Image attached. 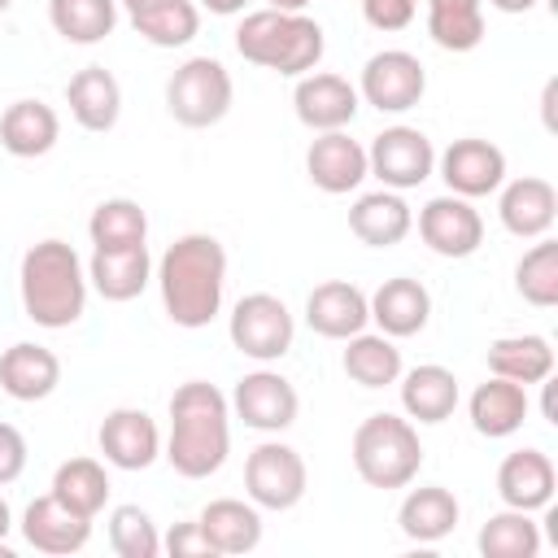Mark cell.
<instances>
[{"mask_svg": "<svg viewBox=\"0 0 558 558\" xmlns=\"http://www.w3.org/2000/svg\"><path fill=\"white\" fill-rule=\"evenodd\" d=\"M87 266L74 253V244L65 240H39L22 253L17 266V292H22V310L35 327L48 331H65L83 318L87 310Z\"/></svg>", "mask_w": 558, "mask_h": 558, "instance_id": "3957f363", "label": "cell"}, {"mask_svg": "<svg viewBox=\"0 0 558 558\" xmlns=\"http://www.w3.org/2000/svg\"><path fill=\"white\" fill-rule=\"evenodd\" d=\"M227 336L231 344L253 357V362H279L292 340H296V323H292V310L275 296V292H248L235 301L231 310V323H227Z\"/></svg>", "mask_w": 558, "mask_h": 558, "instance_id": "52a82bcc", "label": "cell"}, {"mask_svg": "<svg viewBox=\"0 0 558 558\" xmlns=\"http://www.w3.org/2000/svg\"><path fill=\"white\" fill-rule=\"evenodd\" d=\"M61 384V357L35 340H17L0 353V392L13 401H44Z\"/></svg>", "mask_w": 558, "mask_h": 558, "instance_id": "7402d4cb", "label": "cell"}, {"mask_svg": "<svg viewBox=\"0 0 558 558\" xmlns=\"http://www.w3.org/2000/svg\"><path fill=\"white\" fill-rule=\"evenodd\" d=\"M157 288H161V305H166V318L174 327H187V331H201L218 318L222 310V288H227V248L205 235V231H192V235H179L161 262H157Z\"/></svg>", "mask_w": 558, "mask_h": 558, "instance_id": "6da1fadb", "label": "cell"}, {"mask_svg": "<svg viewBox=\"0 0 558 558\" xmlns=\"http://www.w3.org/2000/svg\"><path fill=\"white\" fill-rule=\"evenodd\" d=\"M514 288H519V296L527 301V305H536V310H554L558 305V244L554 240H536L523 257H519V266H514Z\"/></svg>", "mask_w": 558, "mask_h": 558, "instance_id": "f35d334b", "label": "cell"}, {"mask_svg": "<svg viewBox=\"0 0 558 558\" xmlns=\"http://www.w3.org/2000/svg\"><path fill=\"white\" fill-rule=\"evenodd\" d=\"M153 279V257L148 244H122V248H92L87 262V283L105 301H135Z\"/></svg>", "mask_w": 558, "mask_h": 558, "instance_id": "cb8c5ba5", "label": "cell"}, {"mask_svg": "<svg viewBox=\"0 0 558 558\" xmlns=\"http://www.w3.org/2000/svg\"><path fill=\"white\" fill-rule=\"evenodd\" d=\"M22 536H26L31 549L52 554V558H65V554H78L92 541V519L74 514L52 493H44V497H35L22 510Z\"/></svg>", "mask_w": 558, "mask_h": 558, "instance_id": "e0dca14e", "label": "cell"}, {"mask_svg": "<svg viewBox=\"0 0 558 558\" xmlns=\"http://www.w3.org/2000/svg\"><path fill=\"white\" fill-rule=\"evenodd\" d=\"M427 35L445 52H471L484 39V0H427Z\"/></svg>", "mask_w": 558, "mask_h": 558, "instance_id": "836d02e7", "label": "cell"}, {"mask_svg": "<svg viewBox=\"0 0 558 558\" xmlns=\"http://www.w3.org/2000/svg\"><path fill=\"white\" fill-rule=\"evenodd\" d=\"M296 410H301V397H296L292 379H283L270 366L240 375L235 388H231V414L244 427H253V432H283V427H292Z\"/></svg>", "mask_w": 558, "mask_h": 558, "instance_id": "8fae6325", "label": "cell"}, {"mask_svg": "<svg viewBox=\"0 0 558 558\" xmlns=\"http://www.w3.org/2000/svg\"><path fill=\"white\" fill-rule=\"evenodd\" d=\"M418 235L436 257H471L484 244V218L466 196H432L418 209Z\"/></svg>", "mask_w": 558, "mask_h": 558, "instance_id": "7c38bea8", "label": "cell"}, {"mask_svg": "<svg viewBox=\"0 0 558 558\" xmlns=\"http://www.w3.org/2000/svg\"><path fill=\"white\" fill-rule=\"evenodd\" d=\"M488 371L514 384H545L554 375V349L545 336L527 331V336H501L488 344Z\"/></svg>", "mask_w": 558, "mask_h": 558, "instance_id": "1f68e13d", "label": "cell"}, {"mask_svg": "<svg viewBox=\"0 0 558 558\" xmlns=\"http://www.w3.org/2000/svg\"><path fill=\"white\" fill-rule=\"evenodd\" d=\"M418 13V0H362V17L375 31H405Z\"/></svg>", "mask_w": 558, "mask_h": 558, "instance_id": "b9f144b4", "label": "cell"}, {"mask_svg": "<svg viewBox=\"0 0 558 558\" xmlns=\"http://www.w3.org/2000/svg\"><path fill=\"white\" fill-rule=\"evenodd\" d=\"M436 170V148L418 126H384L366 148V174H375L392 192H410L427 183Z\"/></svg>", "mask_w": 558, "mask_h": 558, "instance_id": "9c48e42d", "label": "cell"}, {"mask_svg": "<svg viewBox=\"0 0 558 558\" xmlns=\"http://www.w3.org/2000/svg\"><path fill=\"white\" fill-rule=\"evenodd\" d=\"M554 92H558V78L545 83V96H541V109H545V126L554 131Z\"/></svg>", "mask_w": 558, "mask_h": 558, "instance_id": "bcb514c9", "label": "cell"}, {"mask_svg": "<svg viewBox=\"0 0 558 558\" xmlns=\"http://www.w3.org/2000/svg\"><path fill=\"white\" fill-rule=\"evenodd\" d=\"M497 218L510 235L519 240H541L549 235L554 218H558V192L549 179L541 174H523V179H510L501 187V201H497Z\"/></svg>", "mask_w": 558, "mask_h": 558, "instance_id": "d6986e66", "label": "cell"}, {"mask_svg": "<svg viewBox=\"0 0 558 558\" xmlns=\"http://www.w3.org/2000/svg\"><path fill=\"white\" fill-rule=\"evenodd\" d=\"M126 13H135V9H144V4H153V0H118Z\"/></svg>", "mask_w": 558, "mask_h": 558, "instance_id": "681fc988", "label": "cell"}, {"mask_svg": "<svg viewBox=\"0 0 558 558\" xmlns=\"http://www.w3.org/2000/svg\"><path fill=\"white\" fill-rule=\"evenodd\" d=\"M357 105H362L357 87L331 70L301 74L296 92H292V109H296L301 126H310V131H344L357 118Z\"/></svg>", "mask_w": 558, "mask_h": 558, "instance_id": "5bb4252c", "label": "cell"}, {"mask_svg": "<svg viewBox=\"0 0 558 558\" xmlns=\"http://www.w3.org/2000/svg\"><path fill=\"white\" fill-rule=\"evenodd\" d=\"M209 13H218V17H231V13H244V4L248 0H201Z\"/></svg>", "mask_w": 558, "mask_h": 558, "instance_id": "ee69618b", "label": "cell"}, {"mask_svg": "<svg viewBox=\"0 0 558 558\" xmlns=\"http://www.w3.org/2000/svg\"><path fill=\"white\" fill-rule=\"evenodd\" d=\"M462 519V506L458 497L445 488V484H423V488H410L401 510H397V527L418 541V545H436L445 541Z\"/></svg>", "mask_w": 558, "mask_h": 558, "instance_id": "83f0119b", "label": "cell"}, {"mask_svg": "<svg viewBox=\"0 0 558 558\" xmlns=\"http://www.w3.org/2000/svg\"><path fill=\"white\" fill-rule=\"evenodd\" d=\"M48 22L65 44H100L118 26V0H48Z\"/></svg>", "mask_w": 558, "mask_h": 558, "instance_id": "8d00e7d4", "label": "cell"}, {"mask_svg": "<svg viewBox=\"0 0 558 558\" xmlns=\"http://www.w3.org/2000/svg\"><path fill=\"white\" fill-rule=\"evenodd\" d=\"M231 96L235 87L218 57H187L166 83V109L187 131L218 126L231 113Z\"/></svg>", "mask_w": 558, "mask_h": 558, "instance_id": "8992f818", "label": "cell"}, {"mask_svg": "<svg viewBox=\"0 0 558 558\" xmlns=\"http://www.w3.org/2000/svg\"><path fill=\"white\" fill-rule=\"evenodd\" d=\"M344 375L362 388H388L401 379V349L392 344V336L384 331H357L344 340V357H340Z\"/></svg>", "mask_w": 558, "mask_h": 558, "instance_id": "4dcf8cb0", "label": "cell"}, {"mask_svg": "<svg viewBox=\"0 0 558 558\" xmlns=\"http://www.w3.org/2000/svg\"><path fill=\"white\" fill-rule=\"evenodd\" d=\"M26 436L13 427V423H0V488L13 484L22 471H26Z\"/></svg>", "mask_w": 558, "mask_h": 558, "instance_id": "7bdbcfd3", "label": "cell"}, {"mask_svg": "<svg viewBox=\"0 0 558 558\" xmlns=\"http://www.w3.org/2000/svg\"><path fill=\"white\" fill-rule=\"evenodd\" d=\"M366 301H371V323L392 340L418 336L427 327V318H432V292L410 275L384 279Z\"/></svg>", "mask_w": 558, "mask_h": 558, "instance_id": "44dd1931", "label": "cell"}, {"mask_svg": "<svg viewBox=\"0 0 558 558\" xmlns=\"http://www.w3.org/2000/svg\"><path fill=\"white\" fill-rule=\"evenodd\" d=\"M497 13H527V9H536V0H488Z\"/></svg>", "mask_w": 558, "mask_h": 558, "instance_id": "7dc6e473", "label": "cell"}, {"mask_svg": "<svg viewBox=\"0 0 558 558\" xmlns=\"http://www.w3.org/2000/svg\"><path fill=\"white\" fill-rule=\"evenodd\" d=\"M13 9V0H0V13H9Z\"/></svg>", "mask_w": 558, "mask_h": 558, "instance_id": "f907efd6", "label": "cell"}, {"mask_svg": "<svg viewBox=\"0 0 558 558\" xmlns=\"http://www.w3.org/2000/svg\"><path fill=\"white\" fill-rule=\"evenodd\" d=\"M96 445H100L105 462L118 471H148L161 458V432L148 418V410H135V405L109 410L96 432Z\"/></svg>", "mask_w": 558, "mask_h": 558, "instance_id": "9a60e30c", "label": "cell"}, {"mask_svg": "<svg viewBox=\"0 0 558 558\" xmlns=\"http://www.w3.org/2000/svg\"><path fill=\"white\" fill-rule=\"evenodd\" d=\"M61 506H70L83 519H96L109 501V471L96 458H70L52 471V488H48Z\"/></svg>", "mask_w": 558, "mask_h": 558, "instance_id": "d6a6232c", "label": "cell"}, {"mask_svg": "<svg viewBox=\"0 0 558 558\" xmlns=\"http://www.w3.org/2000/svg\"><path fill=\"white\" fill-rule=\"evenodd\" d=\"M305 323L310 331H318L323 340H349L357 331H366L371 323V301L357 283L349 279H327L305 296Z\"/></svg>", "mask_w": 558, "mask_h": 558, "instance_id": "2e32d148", "label": "cell"}, {"mask_svg": "<svg viewBox=\"0 0 558 558\" xmlns=\"http://www.w3.org/2000/svg\"><path fill=\"white\" fill-rule=\"evenodd\" d=\"M305 174L318 192L344 196L366 179V148L344 131H318V140H310L305 153Z\"/></svg>", "mask_w": 558, "mask_h": 558, "instance_id": "ac0fdd59", "label": "cell"}, {"mask_svg": "<svg viewBox=\"0 0 558 558\" xmlns=\"http://www.w3.org/2000/svg\"><path fill=\"white\" fill-rule=\"evenodd\" d=\"M305 458L283 440H262L244 458V493L257 510H292L305 497Z\"/></svg>", "mask_w": 558, "mask_h": 558, "instance_id": "ba28073f", "label": "cell"}, {"mask_svg": "<svg viewBox=\"0 0 558 558\" xmlns=\"http://www.w3.org/2000/svg\"><path fill=\"white\" fill-rule=\"evenodd\" d=\"M57 140H61V118L44 100L26 96V100H13L0 113V144L13 157H44V153L57 148Z\"/></svg>", "mask_w": 558, "mask_h": 558, "instance_id": "4316f807", "label": "cell"}, {"mask_svg": "<svg viewBox=\"0 0 558 558\" xmlns=\"http://www.w3.org/2000/svg\"><path fill=\"white\" fill-rule=\"evenodd\" d=\"M92 248H122V244H144L148 240V214L131 196H109L92 209L87 218Z\"/></svg>", "mask_w": 558, "mask_h": 558, "instance_id": "74e56055", "label": "cell"}, {"mask_svg": "<svg viewBox=\"0 0 558 558\" xmlns=\"http://www.w3.org/2000/svg\"><path fill=\"white\" fill-rule=\"evenodd\" d=\"M423 92H427V70L405 48H384L362 65L357 96L379 113H405L423 100Z\"/></svg>", "mask_w": 558, "mask_h": 558, "instance_id": "30bf717a", "label": "cell"}, {"mask_svg": "<svg viewBox=\"0 0 558 558\" xmlns=\"http://www.w3.org/2000/svg\"><path fill=\"white\" fill-rule=\"evenodd\" d=\"M65 105H70V118L92 131V135H105L118 126L122 118V87L118 78L105 70V65H83L70 83H65Z\"/></svg>", "mask_w": 558, "mask_h": 558, "instance_id": "603a6c76", "label": "cell"}, {"mask_svg": "<svg viewBox=\"0 0 558 558\" xmlns=\"http://www.w3.org/2000/svg\"><path fill=\"white\" fill-rule=\"evenodd\" d=\"M196 523L205 527V536L218 554H253L262 545V514L253 501L218 497L196 514Z\"/></svg>", "mask_w": 558, "mask_h": 558, "instance_id": "f546056e", "label": "cell"}, {"mask_svg": "<svg viewBox=\"0 0 558 558\" xmlns=\"http://www.w3.org/2000/svg\"><path fill=\"white\" fill-rule=\"evenodd\" d=\"M109 549L118 558H157L161 554V532L148 510L140 506H118L109 514Z\"/></svg>", "mask_w": 558, "mask_h": 558, "instance_id": "ab89813d", "label": "cell"}, {"mask_svg": "<svg viewBox=\"0 0 558 558\" xmlns=\"http://www.w3.org/2000/svg\"><path fill=\"white\" fill-rule=\"evenodd\" d=\"M161 549L170 554V558H218V549L209 545V536H205V527L192 519V523H174L166 536H161Z\"/></svg>", "mask_w": 558, "mask_h": 558, "instance_id": "60d3db41", "label": "cell"}, {"mask_svg": "<svg viewBox=\"0 0 558 558\" xmlns=\"http://www.w3.org/2000/svg\"><path fill=\"white\" fill-rule=\"evenodd\" d=\"M131 26L153 48H183L201 31V9L192 0H153V4L131 13Z\"/></svg>", "mask_w": 558, "mask_h": 558, "instance_id": "e575fe53", "label": "cell"}, {"mask_svg": "<svg viewBox=\"0 0 558 558\" xmlns=\"http://www.w3.org/2000/svg\"><path fill=\"white\" fill-rule=\"evenodd\" d=\"M9 532H13V510H9V501L0 497V558H9V545H4Z\"/></svg>", "mask_w": 558, "mask_h": 558, "instance_id": "f6af8a7d", "label": "cell"}, {"mask_svg": "<svg viewBox=\"0 0 558 558\" xmlns=\"http://www.w3.org/2000/svg\"><path fill=\"white\" fill-rule=\"evenodd\" d=\"M466 414H471V427L488 440H506L523 427L527 418V388L514 384V379H501V375H488L471 401H466Z\"/></svg>", "mask_w": 558, "mask_h": 558, "instance_id": "d4e9b609", "label": "cell"}, {"mask_svg": "<svg viewBox=\"0 0 558 558\" xmlns=\"http://www.w3.org/2000/svg\"><path fill=\"white\" fill-rule=\"evenodd\" d=\"M305 4L310 0H270V9H279V13H305Z\"/></svg>", "mask_w": 558, "mask_h": 558, "instance_id": "c3c4849f", "label": "cell"}, {"mask_svg": "<svg viewBox=\"0 0 558 558\" xmlns=\"http://www.w3.org/2000/svg\"><path fill=\"white\" fill-rule=\"evenodd\" d=\"M440 179L453 196H493L501 183H506V153L493 144V140H480V135H466V140H453L440 157Z\"/></svg>", "mask_w": 558, "mask_h": 558, "instance_id": "4fadbf2b", "label": "cell"}, {"mask_svg": "<svg viewBox=\"0 0 558 558\" xmlns=\"http://www.w3.org/2000/svg\"><path fill=\"white\" fill-rule=\"evenodd\" d=\"M554 488H558V471H554L549 453H541V449H514L497 466V497L510 510L536 514L554 501Z\"/></svg>", "mask_w": 558, "mask_h": 558, "instance_id": "ffe728a7", "label": "cell"}, {"mask_svg": "<svg viewBox=\"0 0 558 558\" xmlns=\"http://www.w3.org/2000/svg\"><path fill=\"white\" fill-rule=\"evenodd\" d=\"M323 26L305 13H279V9H257L244 13L235 26V52L262 70H275L283 78H301L318 70L323 61Z\"/></svg>", "mask_w": 558, "mask_h": 558, "instance_id": "277c9868", "label": "cell"}, {"mask_svg": "<svg viewBox=\"0 0 558 558\" xmlns=\"http://www.w3.org/2000/svg\"><path fill=\"white\" fill-rule=\"evenodd\" d=\"M410 227H414V214H410V205L401 201V192H392V187L366 192V196H357L353 209H349V231H353L366 248H392V244H401V240L410 235Z\"/></svg>", "mask_w": 558, "mask_h": 558, "instance_id": "484cf974", "label": "cell"}, {"mask_svg": "<svg viewBox=\"0 0 558 558\" xmlns=\"http://www.w3.org/2000/svg\"><path fill=\"white\" fill-rule=\"evenodd\" d=\"M541 523L527 510H497L488 514V523L480 527L475 545L484 558H536L541 554Z\"/></svg>", "mask_w": 558, "mask_h": 558, "instance_id": "d590c367", "label": "cell"}, {"mask_svg": "<svg viewBox=\"0 0 558 558\" xmlns=\"http://www.w3.org/2000/svg\"><path fill=\"white\" fill-rule=\"evenodd\" d=\"M231 453V401L205 384L187 379L170 397V436H166V462L183 480H209L222 471Z\"/></svg>", "mask_w": 558, "mask_h": 558, "instance_id": "7a4b0ae2", "label": "cell"}, {"mask_svg": "<svg viewBox=\"0 0 558 558\" xmlns=\"http://www.w3.org/2000/svg\"><path fill=\"white\" fill-rule=\"evenodd\" d=\"M401 410L414 423H445L458 410V379L449 366L423 362L414 371H401Z\"/></svg>", "mask_w": 558, "mask_h": 558, "instance_id": "f1b7e54d", "label": "cell"}, {"mask_svg": "<svg viewBox=\"0 0 558 558\" xmlns=\"http://www.w3.org/2000/svg\"><path fill=\"white\" fill-rule=\"evenodd\" d=\"M353 471L362 475V484L371 488H410L418 466H423V440H418V427L401 414H366L353 432Z\"/></svg>", "mask_w": 558, "mask_h": 558, "instance_id": "5b68a950", "label": "cell"}]
</instances>
